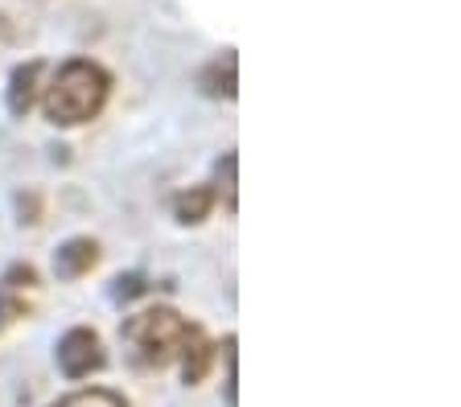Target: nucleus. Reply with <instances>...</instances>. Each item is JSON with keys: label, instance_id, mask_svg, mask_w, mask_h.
<instances>
[{"label": "nucleus", "instance_id": "4", "mask_svg": "<svg viewBox=\"0 0 461 407\" xmlns=\"http://www.w3.org/2000/svg\"><path fill=\"white\" fill-rule=\"evenodd\" d=\"M38 271L25 268V263H17V268L5 271V280H0V330L9 325V321L17 317H29L33 313V305H38Z\"/></svg>", "mask_w": 461, "mask_h": 407}, {"label": "nucleus", "instance_id": "5", "mask_svg": "<svg viewBox=\"0 0 461 407\" xmlns=\"http://www.w3.org/2000/svg\"><path fill=\"white\" fill-rule=\"evenodd\" d=\"M99 263V243L95 239H67L54 255V271L62 280H78Z\"/></svg>", "mask_w": 461, "mask_h": 407}, {"label": "nucleus", "instance_id": "2", "mask_svg": "<svg viewBox=\"0 0 461 407\" xmlns=\"http://www.w3.org/2000/svg\"><path fill=\"white\" fill-rule=\"evenodd\" d=\"M194 333H198L194 321H185L177 309L157 305V309H144V313H136V317H128L124 330H120V338H124L132 362L161 370V367H169V362L182 358L185 341H190Z\"/></svg>", "mask_w": 461, "mask_h": 407}, {"label": "nucleus", "instance_id": "12", "mask_svg": "<svg viewBox=\"0 0 461 407\" xmlns=\"http://www.w3.org/2000/svg\"><path fill=\"white\" fill-rule=\"evenodd\" d=\"M136 292H144V280H140V276H128V280H115V296H136Z\"/></svg>", "mask_w": 461, "mask_h": 407}, {"label": "nucleus", "instance_id": "8", "mask_svg": "<svg viewBox=\"0 0 461 407\" xmlns=\"http://www.w3.org/2000/svg\"><path fill=\"white\" fill-rule=\"evenodd\" d=\"M177 362H182V378L190 383V387H194V383H202V378H206V370H211V362H214V346L206 341V333H202V330L194 333V338L185 341V349H182V358H177Z\"/></svg>", "mask_w": 461, "mask_h": 407}, {"label": "nucleus", "instance_id": "6", "mask_svg": "<svg viewBox=\"0 0 461 407\" xmlns=\"http://www.w3.org/2000/svg\"><path fill=\"white\" fill-rule=\"evenodd\" d=\"M235 70H240L235 49H227V54H219V58H214L211 66L198 75V87L206 91L211 99H235V95H240V78H235Z\"/></svg>", "mask_w": 461, "mask_h": 407}, {"label": "nucleus", "instance_id": "3", "mask_svg": "<svg viewBox=\"0 0 461 407\" xmlns=\"http://www.w3.org/2000/svg\"><path fill=\"white\" fill-rule=\"evenodd\" d=\"M107 354H104V341H99L95 330H67L62 333V341H58V367H62V375L67 378H86L95 375V370H104Z\"/></svg>", "mask_w": 461, "mask_h": 407}, {"label": "nucleus", "instance_id": "1", "mask_svg": "<svg viewBox=\"0 0 461 407\" xmlns=\"http://www.w3.org/2000/svg\"><path fill=\"white\" fill-rule=\"evenodd\" d=\"M107 95H112V75L99 62L70 58L67 66H58V75L50 78L41 107H46L50 124L78 128V124H91L104 111Z\"/></svg>", "mask_w": 461, "mask_h": 407}, {"label": "nucleus", "instance_id": "9", "mask_svg": "<svg viewBox=\"0 0 461 407\" xmlns=\"http://www.w3.org/2000/svg\"><path fill=\"white\" fill-rule=\"evenodd\" d=\"M214 206V190H206V185H190V190H182V194L173 198V214H177V223L194 226L202 223L206 214H211Z\"/></svg>", "mask_w": 461, "mask_h": 407}, {"label": "nucleus", "instance_id": "10", "mask_svg": "<svg viewBox=\"0 0 461 407\" xmlns=\"http://www.w3.org/2000/svg\"><path fill=\"white\" fill-rule=\"evenodd\" d=\"M50 407H128L124 395H115L107 387H91V391H75V395H62Z\"/></svg>", "mask_w": 461, "mask_h": 407}, {"label": "nucleus", "instance_id": "11", "mask_svg": "<svg viewBox=\"0 0 461 407\" xmlns=\"http://www.w3.org/2000/svg\"><path fill=\"white\" fill-rule=\"evenodd\" d=\"M235 165H240V161H235V153H227L219 161V194H222V202H227L230 214L240 210V198H235Z\"/></svg>", "mask_w": 461, "mask_h": 407}, {"label": "nucleus", "instance_id": "7", "mask_svg": "<svg viewBox=\"0 0 461 407\" xmlns=\"http://www.w3.org/2000/svg\"><path fill=\"white\" fill-rule=\"evenodd\" d=\"M38 83H41V62H25L13 70L9 78V111L13 116H29V107L38 99Z\"/></svg>", "mask_w": 461, "mask_h": 407}]
</instances>
